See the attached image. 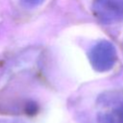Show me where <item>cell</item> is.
<instances>
[{
  "instance_id": "cell-1",
  "label": "cell",
  "mask_w": 123,
  "mask_h": 123,
  "mask_svg": "<svg viewBox=\"0 0 123 123\" xmlns=\"http://www.w3.org/2000/svg\"><path fill=\"white\" fill-rule=\"evenodd\" d=\"M96 119L98 123H123V100L100 103Z\"/></svg>"
},
{
  "instance_id": "cell-2",
  "label": "cell",
  "mask_w": 123,
  "mask_h": 123,
  "mask_svg": "<svg viewBox=\"0 0 123 123\" xmlns=\"http://www.w3.org/2000/svg\"><path fill=\"white\" fill-rule=\"evenodd\" d=\"M0 123H23L17 120H11V119H0Z\"/></svg>"
}]
</instances>
